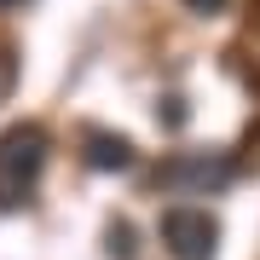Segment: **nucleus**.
<instances>
[{"label": "nucleus", "instance_id": "nucleus-1", "mask_svg": "<svg viewBox=\"0 0 260 260\" xmlns=\"http://www.w3.org/2000/svg\"><path fill=\"white\" fill-rule=\"evenodd\" d=\"M47 127L41 121H18V127L0 133V208H18L29 191H35L41 168H47Z\"/></svg>", "mask_w": 260, "mask_h": 260}, {"label": "nucleus", "instance_id": "nucleus-2", "mask_svg": "<svg viewBox=\"0 0 260 260\" xmlns=\"http://www.w3.org/2000/svg\"><path fill=\"white\" fill-rule=\"evenodd\" d=\"M232 156L225 150H174L162 168H156V185L174 191V197H208V191H225L232 185Z\"/></svg>", "mask_w": 260, "mask_h": 260}, {"label": "nucleus", "instance_id": "nucleus-3", "mask_svg": "<svg viewBox=\"0 0 260 260\" xmlns=\"http://www.w3.org/2000/svg\"><path fill=\"white\" fill-rule=\"evenodd\" d=\"M162 243L174 260H214L220 254V225L208 208H168L162 214Z\"/></svg>", "mask_w": 260, "mask_h": 260}, {"label": "nucleus", "instance_id": "nucleus-4", "mask_svg": "<svg viewBox=\"0 0 260 260\" xmlns=\"http://www.w3.org/2000/svg\"><path fill=\"white\" fill-rule=\"evenodd\" d=\"M87 168H99V174H121V168H133V139H121V133H104V127H87Z\"/></svg>", "mask_w": 260, "mask_h": 260}, {"label": "nucleus", "instance_id": "nucleus-5", "mask_svg": "<svg viewBox=\"0 0 260 260\" xmlns=\"http://www.w3.org/2000/svg\"><path fill=\"white\" fill-rule=\"evenodd\" d=\"M104 237H110V254H116V260H139V243H133V225H127V220H110Z\"/></svg>", "mask_w": 260, "mask_h": 260}, {"label": "nucleus", "instance_id": "nucleus-6", "mask_svg": "<svg viewBox=\"0 0 260 260\" xmlns=\"http://www.w3.org/2000/svg\"><path fill=\"white\" fill-rule=\"evenodd\" d=\"M156 116L168 121V127H185V99H162V104H156Z\"/></svg>", "mask_w": 260, "mask_h": 260}, {"label": "nucleus", "instance_id": "nucleus-7", "mask_svg": "<svg viewBox=\"0 0 260 260\" xmlns=\"http://www.w3.org/2000/svg\"><path fill=\"white\" fill-rule=\"evenodd\" d=\"M12 81H18V70H12V52L0 47V104H6V93H12Z\"/></svg>", "mask_w": 260, "mask_h": 260}, {"label": "nucleus", "instance_id": "nucleus-8", "mask_svg": "<svg viewBox=\"0 0 260 260\" xmlns=\"http://www.w3.org/2000/svg\"><path fill=\"white\" fill-rule=\"evenodd\" d=\"M185 6H191V12H203V18H208V12H225V0H185Z\"/></svg>", "mask_w": 260, "mask_h": 260}, {"label": "nucleus", "instance_id": "nucleus-9", "mask_svg": "<svg viewBox=\"0 0 260 260\" xmlns=\"http://www.w3.org/2000/svg\"><path fill=\"white\" fill-rule=\"evenodd\" d=\"M254 29H260V0H254Z\"/></svg>", "mask_w": 260, "mask_h": 260}, {"label": "nucleus", "instance_id": "nucleus-10", "mask_svg": "<svg viewBox=\"0 0 260 260\" xmlns=\"http://www.w3.org/2000/svg\"><path fill=\"white\" fill-rule=\"evenodd\" d=\"M0 6H23V0H0Z\"/></svg>", "mask_w": 260, "mask_h": 260}]
</instances>
